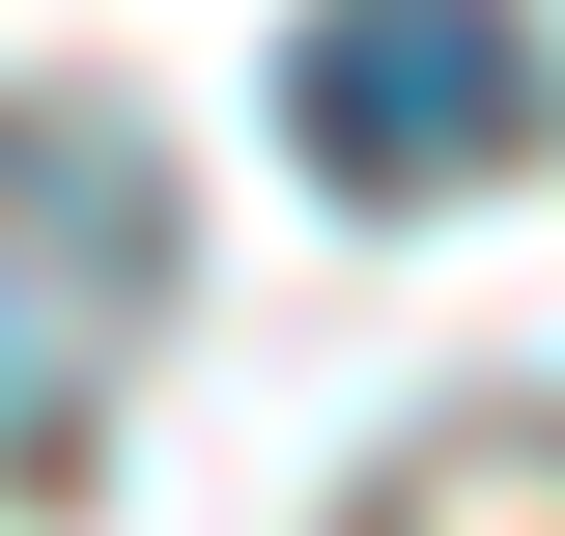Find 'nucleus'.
<instances>
[{"mask_svg": "<svg viewBox=\"0 0 565 536\" xmlns=\"http://www.w3.org/2000/svg\"><path fill=\"white\" fill-rule=\"evenodd\" d=\"M367 536H565V424H452V452H396Z\"/></svg>", "mask_w": 565, "mask_h": 536, "instance_id": "obj_3", "label": "nucleus"}, {"mask_svg": "<svg viewBox=\"0 0 565 536\" xmlns=\"http://www.w3.org/2000/svg\"><path fill=\"white\" fill-rule=\"evenodd\" d=\"M282 141H311L340 199H452V170L537 141V29H509V0H311Z\"/></svg>", "mask_w": 565, "mask_h": 536, "instance_id": "obj_1", "label": "nucleus"}, {"mask_svg": "<svg viewBox=\"0 0 565 536\" xmlns=\"http://www.w3.org/2000/svg\"><path fill=\"white\" fill-rule=\"evenodd\" d=\"M141 282H170V199H141V141L29 114V141H0V452H57V424L114 396Z\"/></svg>", "mask_w": 565, "mask_h": 536, "instance_id": "obj_2", "label": "nucleus"}]
</instances>
